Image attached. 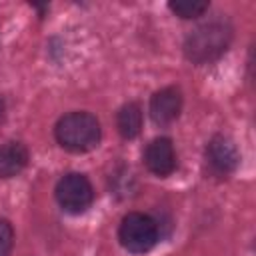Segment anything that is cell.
Returning <instances> with one entry per match:
<instances>
[{
    "label": "cell",
    "mask_w": 256,
    "mask_h": 256,
    "mask_svg": "<svg viewBox=\"0 0 256 256\" xmlns=\"http://www.w3.org/2000/svg\"><path fill=\"white\" fill-rule=\"evenodd\" d=\"M232 40V26L226 18H210L198 24L184 40V56L192 64H208L220 58Z\"/></svg>",
    "instance_id": "cell-1"
},
{
    "label": "cell",
    "mask_w": 256,
    "mask_h": 256,
    "mask_svg": "<svg viewBox=\"0 0 256 256\" xmlns=\"http://www.w3.org/2000/svg\"><path fill=\"white\" fill-rule=\"evenodd\" d=\"M54 136H56V142L64 150L82 154V152L94 150L98 146L100 136H102V128H100V122L94 114L70 112V114H64L56 122Z\"/></svg>",
    "instance_id": "cell-2"
},
{
    "label": "cell",
    "mask_w": 256,
    "mask_h": 256,
    "mask_svg": "<svg viewBox=\"0 0 256 256\" xmlns=\"http://www.w3.org/2000/svg\"><path fill=\"white\" fill-rule=\"evenodd\" d=\"M158 238H160V226L148 214L130 212L120 222L118 240L132 254H144V252L152 250L156 246Z\"/></svg>",
    "instance_id": "cell-3"
},
{
    "label": "cell",
    "mask_w": 256,
    "mask_h": 256,
    "mask_svg": "<svg viewBox=\"0 0 256 256\" xmlns=\"http://www.w3.org/2000/svg\"><path fill=\"white\" fill-rule=\"evenodd\" d=\"M56 200L62 210L70 214H80L86 208H90L94 200V188L90 180L80 172L64 174L56 184Z\"/></svg>",
    "instance_id": "cell-4"
},
{
    "label": "cell",
    "mask_w": 256,
    "mask_h": 256,
    "mask_svg": "<svg viewBox=\"0 0 256 256\" xmlns=\"http://www.w3.org/2000/svg\"><path fill=\"white\" fill-rule=\"evenodd\" d=\"M204 160H206V168L210 170L212 176H218V178H226L230 176L236 166H238V148L236 144L224 136V134H216L210 138V142L206 144V150H204Z\"/></svg>",
    "instance_id": "cell-5"
},
{
    "label": "cell",
    "mask_w": 256,
    "mask_h": 256,
    "mask_svg": "<svg viewBox=\"0 0 256 256\" xmlns=\"http://www.w3.org/2000/svg\"><path fill=\"white\" fill-rule=\"evenodd\" d=\"M144 164L154 176H170L176 170V150L172 140L166 136L150 140L144 148Z\"/></svg>",
    "instance_id": "cell-6"
},
{
    "label": "cell",
    "mask_w": 256,
    "mask_h": 256,
    "mask_svg": "<svg viewBox=\"0 0 256 256\" xmlns=\"http://www.w3.org/2000/svg\"><path fill=\"white\" fill-rule=\"evenodd\" d=\"M150 116L158 126L172 124L182 110V92L176 86L160 88L150 98Z\"/></svg>",
    "instance_id": "cell-7"
},
{
    "label": "cell",
    "mask_w": 256,
    "mask_h": 256,
    "mask_svg": "<svg viewBox=\"0 0 256 256\" xmlns=\"http://www.w3.org/2000/svg\"><path fill=\"white\" fill-rule=\"evenodd\" d=\"M28 164V150L22 142H6L0 146V178L18 176Z\"/></svg>",
    "instance_id": "cell-8"
},
{
    "label": "cell",
    "mask_w": 256,
    "mask_h": 256,
    "mask_svg": "<svg viewBox=\"0 0 256 256\" xmlns=\"http://www.w3.org/2000/svg\"><path fill=\"white\" fill-rule=\"evenodd\" d=\"M116 126L122 138L132 140L140 134L142 130V108L138 102H128L118 110L116 116Z\"/></svg>",
    "instance_id": "cell-9"
},
{
    "label": "cell",
    "mask_w": 256,
    "mask_h": 256,
    "mask_svg": "<svg viewBox=\"0 0 256 256\" xmlns=\"http://www.w3.org/2000/svg\"><path fill=\"white\" fill-rule=\"evenodd\" d=\"M168 8L180 16V18H198L202 16L206 10H208V2H190V0H184V2H170Z\"/></svg>",
    "instance_id": "cell-10"
},
{
    "label": "cell",
    "mask_w": 256,
    "mask_h": 256,
    "mask_svg": "<svg viewBox=\"0 0 256 256\" xmlns=\"http://www.w3.org/2000/svg\"><path fill=\"white\" fill-rule=\"evenodd\" d=\"M14 246V230L8 220L0 218V256H8Z\"/></svg>",
    "instance_id": "cell-11"
},
{
    "label": "cell",
    "mask_w": 256,
    "mask_h": 256,
    "mask_svg": "<svg viewBox=\"0 0 256 256\" xmlns=\"http://www.w3.org/2000/svg\"><path fill=\"white\" fill-rule=\"evenodd\" d=\"M4 114H6V104H4V98L0 96V120L4 118Z\"/></svg>",
    "instance_id": "cell-12"
}]
</instances>
